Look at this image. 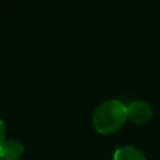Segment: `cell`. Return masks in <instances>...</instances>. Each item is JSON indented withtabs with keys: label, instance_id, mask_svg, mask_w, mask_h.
I'll return each mask as SVG.
<instances>
[{
	"label": "cell",
	"instance_id": "7a4b0ae2",
	"mask_svg": "<svg viewBox=\"0 0 160 160\" xmlns=\"http://www.w3.org/2000/svg\"><path fill=\"white\" fill-rule=\"evenodd\" d=\"M128 118L135 124L148 122L152 116V108L145 100H134L128 106Z\"/></svg>",
	"mask_w": 160,
	"mask_h": 160
},
{
	"label": "cell",
	"instance_id": "5b68a950",
	"mask_svg": "<svg viewBox=\"0 0 160 160\" xmlns=\"http://www.w3.org/2000/svg\"><path fill=\"white\" fill-rule=\"evenodd\" d=\"M4 140H5V124L0 119V145L4 142Z\"/></svg>",
	"mask_w": 160,
	"mask_h": 160
},
{
	"label": "cell",
	"instance_id": "6da1fadb",
	"mask_svg": "<svg viewBox=\"0 0 160 160\" xmlns=\"http://www.w3.org/2000/svg\"><path fill=\"white\" fill-rule=\"evenodd\" d=\"M128 119L126 105L119 99H109L100 102L92 112V125L100 134L116 132Z\"/></svg>",
	"mask_w": 160,
	"mask_h": 160
},
{
	"label": "cell",
	"instance_id": "277c9868",
	"mask_svg": "<svg viewBox=\"0 0 160 160\" xmlns=\"http://www.w3.org/2000/svg\"><path fill=\"white\" fill-rule=\"evenodd\" d=\"M114 160H146L142 151L134 145H122L118 148L112 156Z\"/></svg>",
	"mask_w": 160,
	"mask_h": 160
},
{
	"label": "cell",
	"instance_id": "3957f363",
	"mask_svg": "<svg viewBox=\"0 0 160 160\" xmlns=\"http://www.w3.org/2000/svg\"><path fill=\"white\" fill-rule=\"evenodd\" d=\"M24 151V146L19 140L9 139L4 140L0 145V156L4 160H16Z\"/></svg>",
	"mask_w": 160,
	"mask_h": 160
}]
</instances>
